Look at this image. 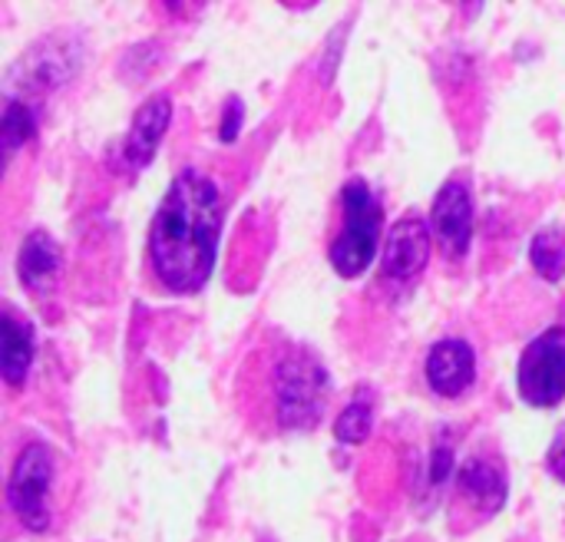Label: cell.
<instances>
[{
	"mask_svg": "<svg viewBox=\"0 0 565 542\" xmlns=\"http://www.w3.org/2000/svg\"><path fill=\"white\" fill-rule=\"evenodd\" d=\"M457 487H460V497L480 510L483 517H493L503 510L507 503V474L500 464H493L490 457H470L460 474H457Z\"/></svg>",
	"mask_w": 565,
	"mask_h": 542,
	"instance_id": "7c38bea8",
	"label": "cell"
},
{
	"mask_svg": "<svg viewBox=\"0 0 565 542\" xmlns=\"http://www.w3.org/2000/svg\"><path fill=\"white\" fill-rule=\"evenodd\" d=\"M242 123H245V103L238 99V96H228L225 99V106H222V123H218V139L228 146V142H235L238 139V132H242Z\"/></svg>",
	"mask_w": 565,
	"mask_h": 542,
	"instance_id": "ac0fdd59",
	"label": "cell"
},
{
	"mask_svg": "<svg viewBox=\"0 0 565 542\" xmlns=\"http://www.w3.org/2000/svg\"><path fill=\"white\" fill-rule=\"evenodd\" d=\"M520 397L530 407H556L565 397V325H553L536 334L516 368Z\"/></svg>",
	"mask_w": 565,
	"mask_h": 542,
	"instance_id": "8992f818",
	"label": "cell"
},
{
	"mask_svg": "<svg viewBox=\"0 0 565 542\" xmlns=\"http://www.w3.org/2000/svg\"><path fill=\"white\" fill-rule=\"evenodd\" d=\"M530 265L536 268L540 278L559 281L565 272V238L556 225H546L533 235L530 242Z\"/></svg>",
	"mask_w": 565,
	"mask_h": 542,
	"instance_id": "2e32d148",
	"label": "cell"
},
{
	"mask_svg": "<svg viewBox=\"0 0 565 542\" xmlns=\"http://www.w3.org/2000/svg\"><path fill=\"white\" fill-rule=\"evenodd\" d=\"M86 63L83 36L73 33H46L33 46L23 50L20 60L7 70V99H30L46 96L66 86Z\"/></svg>",
	"mask_w": 565,
	"mask_h": 542,
	"instance_id": "277c9868",
	"label": "cell"
},
{
	"mask_svg": "<svg viewBox=\"0 0 565 542\" xmlns=\"http://www.w3.org/2000/svg\"><path fill=\"white\" fill-rule=\"evenodd\" d=\"M546 470L565 483V424L556 431V437H553V444H550V450H546Z\"/></svg>",
	"mask_w": 565,
	"mask_h": 542,
	"instance_id": "d6986e66",
	"label": "cell"
},
{
	"mask_svg": "<svg viewBox=\"0 0 565 542\" xmlns=\"http://www.w3.org/2000/svg\"><path fill=\"white\" fill-rule=\"evenodd\" d=\"M169 123H172V99H169V93H152L132 113V123H129V129H126V136L119 142V159H122L126 172L136 176L146 166H152Z\"/></svg>",
	"mask_w": 565,
	"mask_h": 542,
	"instance_id": "52a82bcc",
	"label": "cell"
},
{
	"mask_svg": "<svg viewBox=\"0 0 565 542\" xmlns=\"http://www.w3.org/2000/svg\"><path fill=\"white\" fill-rule=\"evenodd\" d=\"M477 381V354L463 338H444L427 354V384L437 397H460Z\"/></svg>",
	"mask_w": 565,
	"mask_h": 542,
	"instance_id": "30bf717a",
	"label": "cell"
},
{
	"mask_svg": "<svg viewBox=\"0 0 565 542\" xmlns=\"http://www.w3.org/2000/svg\"><path fill=\"white\" fill-rule=\"evenodd\" d=\"M341 212L344 222L328 248V258L341 278H361L381 248L384 205L364 179H348L341 189Z\"/></svg>",
	"mask_w": 565,
	"mask_h": 542,
	"instance_id": "3957f363",
	"label": "cell"
},
{
	"mask_svg": "<svg viewBox=\"0 0 565 542\" xmlns=\"http://www.w3.org/2000/svg\"><path fill=\"white\" fill-rule=\"evenodd\" d=\"M371 431H374V391L358 387L351 404L334 421V437L341 444H364L371 437Z\"/></svg>",
	"mask_w": 565,
	"mask_h": 542,
	"instance_id": "9a60e30c",
	"label": "cell"
},
{
	"mask_svg": "<svg viewBox=\"0 0 565 542\" xmlns=\"http://www.w3.org/2000/svg\"><path fill=\"white\" fill-rule=\"evenodd\" d=\"M53 450L40 440H30L20 447L10 477H7V503L13 510V517L20 520V527L26 533H46L50 530V487H53Z\"/></svg>",
	"mask_w": 565,
	"mask_h": 542,
	"instance_id": "5b68a950",
	"label": "cell"
},
{
	"mask_svg": "<svg viewBox=\"0 0 565 542\" xmlns=\"http://www.w3.org/2000/svg\"><path fill=\"white\" fill-rule=\"evenodd\" d=\"M454 467H457V444H454V437L440 434L427 457V474H424L427 490H444L454 477Z\"/></svg>",
	"mask_w": 565,
	"mask_h": 542,
	"instance_id": "e0dca14e",
	"label": "cell"
},
{
	"mask_svg": "<svg viewBox=\"0 0 565 542\" xmlns=\"http://www.w3.org/2000/svg\"><path fill=\"white\" fill-rule=\"evenodd\" d=\"M40 106L30 99H7L3 106V119H0V149H3V162L13 159L17 149H23L40 126Z\"/></svg>",
	"mask_w": 565,
	"mask_h": 542,
	"instance_id": "5bb4252c",
	"label": "cell"
},
{
	"mask_svg": "<svg viewBox=\"0 0 565 542\" xmlns=\"http://www.w3.org/2000/svg\"><path fill=\"white\" fill-rule=\"evenodd\" d=\"M430 262V229L420 215H404L387 242H384V255H381V272L387 281L394 285H411Z\"/></svg>",
	"mask_w": 565,
	"mask_h": 542,
	"instance_id": "ba28073f",
	"label": "cell"
},
{
	"mask_svg": "<svg viewBox=\"0 0 565 542\" xmlns=\"http://www.w3.org/2000/svg\"><path fill=\"white\" fill-rule=\"evenodd\" d=\"M258 542H275V536H268V533H262V536H258Z\"/></svg>",
	"mask_w": 565,
	"mask_h": 542,
	"instance_id": "ffe728a7",
	"label": "cell"
},
{
	"mask_svg": "<svg viewBox=\"0 0 565 542\" xmlns=\"http://www.w3.org/2000/svg\"><path fill=\"white\" fill-rule=\"evenodd\" d=\"M430 225L444 245L447 255L463 258L473 245V195L467 189V182L450 179L444 182V189L434 199L430 209Z\"/></svg>",
	"mask_w": 565,
	"mask_h": 542,
	"instance_id": "9c48e42d",
	"label": "cell"
},
{
	"mask_svg": "<svg viewBox=\"0 0 565 542\" xmlns=\"http://www.w3.org/2000/svg\"><path fill=\"white\" fill-rule=\"evenodd\" d=\"M275 417L288 434H308L321 424L331 397V378L318 354L308 348H288L271 371Z\"/></svg>",
	"mask_w": 565,
	"mask_h": 542,
	"instance_id": "7a4b0ae2",
	"label": "cell"
},
{
	"mask_svg": "<svg viewBox=\"0 0 565 542\" xmlns=\"http://www.w3.org/2000/svg\"><path fill=\"white\" fill-rule=\"evenodd\" d=\"M225 222V202L199 169H182L149 225V265L159 285L172 295H195L215 272L218 238Z\"/></svg>",
	"mask_w": 565,
	"mask_h": 542,
	"instance_id": "6da1fadb",
	"label": "cell"
},
{
	"mask_svg": "<svg viewBox=\"0 0 565 542\" xmlns=\"http://www.w3.org/2000/svg\"><path fill=\"white\" fill-rule=\"evenodd\" d=\"M63 272V252L56 245V238L43 229L30 232L23 242H20V252H17V275H20V285L43 295L56 285Z\"/></svg>",
	"mask_w": 565,
	"mask_h": 542,
	"instance_id": "8fae6325",
	"label": "cell"
},
{
	"mask_svg": "<svg viewBox=\"0 0 565 542\" xmlns=\"http://www.w3.org/2000/svg\"><path fill=\"white\" fill-rule=\"evenodd\" d=\"M0 334H3V351H0V374L7 387H20L33 368L36 354V334L30 321H20L13 311H3L0 318Z\"/></svg>",
	"mask_w": 565,
	"mask_h": 542,
	"instance_id": "4fadbf2b",
	"label": "cell"
}]
</instances>
